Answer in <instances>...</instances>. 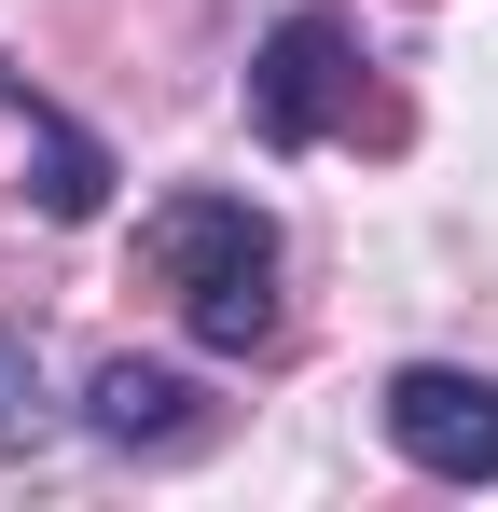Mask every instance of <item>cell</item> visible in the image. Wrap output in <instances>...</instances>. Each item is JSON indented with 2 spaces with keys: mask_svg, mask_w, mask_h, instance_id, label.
Here are the masks:
<instances>
[{
  "mask_svg": "<svg viewBox=\"0 0 498 512\" xmlns=\"http://www.w3.org/2000/svg\"><path fill=\"white\" fill-rule=\"evenodd\" d=\"M249 125H263L277 153H305L319 125H346L360 153H402L415 139V111L388 84H360V42H346V14H319V0L263 28V56H249Z\"/></svg>",
  "mask_w": 498,
  "mask_h": 512,
  "instance_id": "obj_2",
  "label": "cell"
},
{
  "mask_svg": "<svg viewBox=\"0 0 498 512\" xmlns=\"http://www.w3.org/2000/svg\"><path fill=\"white\" fill-rule=\"evenodd\" d=\"M42 429V402H28V360H14V333H0V443H28Z\"/></svg>",
  "mask_w": 498,
  "mask_h": 512,
  "instance_id": "obj_6",
  "label": "cell"
},
{
  "mask_svg": "<svg viewBox=\"0 0 498 512\" xmlns=\"http://www.w3.org/2000/svg\"><path fill=\"white\" fill-rule=\"evenodd\" d=\"M139 263L180 291L194 346H222V360H236V346L277 333V222H263V208H236V194H180V208H153Z\"/></svg>",
  "mask_w": 498,
  "mask_h": 512,
  "instance_id": "obj_1",
  "label": "cell"
},
{
  "mask_svg": "<svg viewBox=\"0 0 498 512\" xmlns=\"http://www.w3.org/2000/svg\"><path fill=\"white\" fill-rule=\"evenodd\" d=\"M0 97H14V111L42 125V208H56V222H83V208L111 194V167H97V139H83V125H56V111L28 97V70H0Z\"/></svg>",
  "mask_w": 498,
  "mask_h": 512,
  "instance_id": "obj_5",
  "label": "cell"
},
{
  "mask_svg": "<svg viewBox=\"0 0 498 512\" xmlns=\"http://www.w3.org/2000/svg\"><path fill=\"white\" fill-rule=\"evenodd\" d=\"M83 402H97V429H111V443H194V388H180V374H166V360H97V388H83Z\"/></svg>",
  "mask_w": 498,
  "mask_h": 512,
  "instance_id": "obj_4",
  "label": "cell"
},
{
  "mask_svg": "<svg viewBox=\"0 0 498 512\" xmlns=\"http://www.w3.org/2000/svg\"><path fill=\"white\" fill-rule=\"evenodd\" d=\"M388 443L443 485H498V388L457 360H415V374H388Z\"/></svg>",
  "mask_w": 498,
  "mask_h": 512,
  "instance_id": "obj_3",
  "label": "cell"
}]
</instances>
